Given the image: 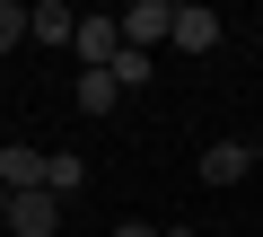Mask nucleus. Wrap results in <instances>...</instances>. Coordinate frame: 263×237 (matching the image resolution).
Masks as SVG:
<instances>
[{
	"mask_svg": "<svg viewBox=\"0 0 263 237\" xmlns=\"http://www.w3.org/2000/svg\"><path fill=\"white\" fill-rule=\"evenodd\" d=\"M0 228H9V193H0Z\"/></svg>",
	"mask_w": 263,
	"mask_h": 237,
	"instance_id": "obj_13",
	"label": "nucleus"
},
{
	"mask_svg": "<svg viewBox=\"0 0 263 237\" xmlns=\"http://www.w3.org/2000/svg\"><path fill=\"white\" fill-rule=\"evenodd\" d=\"M70 105H79V114H114L123 97H114V79H105V70H79V88H70Z\"/></svg>",
	"mask_w": 263,
	"mask_h": 237,
	"instance_id": "obj_9",
	"label": "nucleus"
},
{
	"mask_svg": "<svg viewBox=\"0 0 263 237\" xmlns=\"http://www.w3.org/2000/svg\"><path fill=\"white\" fill-rule=\"evenodd\" d=\"M114 27H123V44H132V53H149V44H167V35H176V0H132Z\"/></svg>",
	"mask_w": 263,
	"mask_h": 237,
	"instance_id": "obj_1",
	"label": "nucleus"
},
{
	"mask_svg": "<svg viewBox=\"0 0 263 237\" xmlns=\"http://www.w3.org/2000/svg\"><path fill=\"white\" fill-rule=\"evenodd\" d=\"M27 35H35V44H62V53H70V35H79V18L62 9V0H44V9H27Z\"/></svg>",
	"mask_w": 263,
	"mask_h": 237,
	"instance_id": "obj_7",
	"label": "nucleus"
},
{
	"mask_svg": "<svg viewBox=\"0 0 263 237\" xmlns=\"http://www.w3.org/2000/svg\"><path fill=\"white\" fill-rule=\"evenodd\" d=\"M167 44H176V53H211V44H219V18L202 9V0H176V35H167Z\"/></svg>",
	"mask_w": 263,
	"mask_h": 237,
	"instance_id": "obj_3",
	"label": "nucleus"
},
{
	"mask_svg": "<svg viewBox=\"0 0 263 237\" xmlns=\"http://www.w3.org/2000/svg\"><path fill=\"white\" fill-rule=\"evenodd\" d=\"M158 237H193V228H158Z\"/></svg>",
	"mask_w": 263,
	"mask_h": 237,
	"instance_id": "obj_14",
	"label": "nucleus"
},
{
	"mask_svg": "<svg viewBox=\"0 0 263 237\" xmlns=\"http://www.w3.org/2000/svg\"><path fill=\"white\" fill-rule=\"evenodd\" d=\"M9 228H18V237H53V228H62V202H53V193H9Z\"/></svg>",
	"mask_w": 263,
	"mask_h": 237,
	"instance_id": "obj_6",
	"label": "nucleus"
},
{
	"mask_svg": "<svg viewBox=\"0 0 263 237\" xmlns=\"http://www.w3.org/2000/svg\"><path fill=\"white\" fill-rule=\"evenodd\" d=\"M105 237H158V228H141V220H123V228H105Z\"/></svg>",
	"mask_w": 263,
	"mask_h": 237,
	"instance_id": "obj_12",
	"label": "nucleus"
},
{
	"mask_svg": "<svg viewBox=\"0 0 263 237\" xmlns=\"http://www.w3.org/2000/svg\"><path fill=\"white\" fill-rule=\"evenodd\" d=\"M0 193H44V150L0 141Z\"/></svg>",
	"mask_w": 263,
	"mask_h": 237,
	"instance_id": "obj_2",
	"label": "nucleus"
},
{
	"mask_svg": "<svg viewBox=\"0 0 263 237\" xmlns=\"http://www.w3.org/2000/svg\"><path fill=\"white\" fill-rule=\"evenodd\" d=\"M202 176H211V185H246V176H254V141H211V150H202Z\"/></svg>",
	"mask_w": 263,
	"mask_h": 237,
	"instance_id": "obj_5",
	"label": "nucleus"
},
{
	"mask_svg": "<svg viewBox=\"0 0 263 237\" xmlns=\"http://www.w3.org/2000/svg\"><path fill=\"white\" fill-rule=\"evenodd\" d=\"M27 44V9H18V0H0V53H18Z\"/></svg>",
	"mask_w": 263,
	"mask_h": 237,
	"instance_id": "obj_11",
	"label": "nucleus"
},
{
	"mask_svg": "<svg viewBox=\"0 0 263 237\" xmlns=\"http://www.w3.org/2000/svg\"><path fill=\"white\" fill-rule=\"evenodd\" d=\"M105 79H114V97H141V88H149V53H132V44H123V53L105 62Z\"/></svg>",
	"mask_w": 263,
	"mask_h": 237,
	"instance_id": "obj_8",
	"label": "nucleus"
},
{
	"mask_svg": "<svg viewBox=\"0 0 263 237\" xmlns=\"http://www.w3.org/2000/svg\"><path fill=\"white\" fill-rule=\"evenodd\" d=\"M79 185H88V158H70V150H62V158H44V193H53V202H70Z\"/></svg>",
	"mask_w": 263,
	"mask_h": 237,
	"instance_id": "obj_10",
	"label": "nucleus"
},
{
	"mask_svg": "<svg viewBox=\"0 0 263 237\" xmlns=\"http://www.w3.org/2000/svg\"><path fill=\"white\" fill-rule=\"evenodd\" d=\"M70 53H79L88 70H105V62L123 53V27H114V18H79V35H70Z\"/></svg>",
	"mask_w": 263,
	"mask_h": 237,
	"instance_id": "obj_4",
	"label": "nucleus"
}]
</instances>
